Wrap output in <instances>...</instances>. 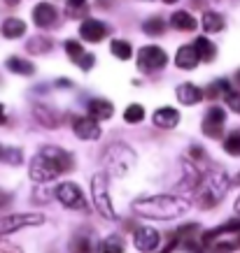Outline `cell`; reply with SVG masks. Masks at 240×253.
<instances>
[{
	"label": "cell",
	"mask_w": 240,
	"mask_h": 253,
	"mask_svg": "<svg viewBox=\"0 0 240 253\" xmlns=\"http://www.w3.org/2000/svg\"><path fill=\"white\" fill-rule=\"evenodd\" d=\"M163 2H168V5H173V2H178V0H163Z\"/></svg>",
	"instance_id": "ee69618b"
},
{
	"label": "cell",
	"mask_w": 240,
	"mask_h": 253,
	"mask_svg": "<svg viewBox=\"0 0 240 253\" xmlns=\"http://www.w3.org/2000/svg\"><path fill=\"white\" fill-rule=\"evenodd\" d=\"M23 33H26V23H23L21 19H5V23H2V35L7 40L21 38Z\"/></svg>",
	"instance_id": "ffe728a7"
},
{
	"label": "cell",
	"mask_w": 240,
	"mask_h": 253,
	"mask_svg": "<svg viewBox=\"0 0 240 253\" xmlns=\"http://www.w3.org/2000/svg\"><path fill=\"white\" fill-rule=\"evenodd\" d=\"M171 23L173 28H178V31H194L196 28V19L189 12H175L171 16Z\"/></svg>",
	"instance_id": "44dd1931"
},
{
	"label": "cell",
	"mask_w": 240,
	"mask_h": 253,
	"mask_svg": "<svg viewBox=\"0 0 240 253\" xmlns=\"http://www.w3.org/2000/svg\"><path fill=\"white\" fill-rule=\"evenodd\" d=\"M224 100H226V105H229V109H233L236 114H240V93H236V91L226 93Z\"/></svg>",
	"instance_id": "d6a6232c"
},
{
	"label": "cell",
	"mask_w": 240,
	"mask_h": 253,
	"mask_svg": "<svg viewBox=\"0 0 240 253\" xmlns=\"http://www.w3.org/2000/svg\"><path fill=\"white\" fill-rule=\"evenodd\" d=\"M91 191H93V202L98 214L105 218H115V209H112V200L108 193V176L105 174H96L91 179Z\"/></svg>",
	"instance_id": "277c9868"
},
{
	"label": "cell",
	"mask_w": 240,
	"mask_h": 253,
	"mask_svg": "<svg viewBox=\"0 0 240 253\" xmlns=\"http://www.w3.org/2000/svg\"><path fill=\"white\" fill-rule=\"evenodd\" d=\"M110 49H112V54H115L119 61H128V58L133 56L131 44H128V42H124V40H115Z\"/></svg>",
	"instance_id": "d4e9b609"
},
{
	"label": "cell",
	"mask_w": 240,
	"mask_h": 253,
	"mask_svg": "<svg viewBox=\"0 0 240 253\" xmlns=\"http://www.w3.org/2000/svg\"><path fill=\"white\" fill-rule=\"evenodd\" d=\"M7 202H9V195L0 191V207H2V205H7Z\"/></svg>",
	"instance_id": "ab89813d"
},
{
	"label": "cell",
	"mask_w": 240,
	"mask_h": 253,
	"mask_svg": "<svg viewBox=\"0 0 240 253\" xmlns=\"http://www.w3.org/2000/svg\"><path fill=\"white\" fill-rule=\"evenodd\" d=\"M145 119V109H142V105H128L124 112V121L126 123H140Z\"/></svg>",
	"instance_id": "484cf974"
},
{
	"label": "cell",
	"mask_w": 240,
	"mask_h": 253,
	"mask_svg": "<svg viewBox=\"0 0 240 253\" xmlns=\"http://www.w3.org/2000/svg\"><path fill=\"white\" fill-rule=\"evenodd\" d=\"M198 61H201V56L196 51V46H191V44L180 46L178 54H175V65L182 70H194L198 65Z\"/></svg>",
	"instance_id": "5bb4252c"
},
{
	"label": "cell",
	"mask_w": 240,
	"mask_h": 253,
	"mask_svg": "<svg viewBox=\"0 0 240 253\" xmlns=\"http://www.w3.org/2000/svg\"><path fill=\"white\" fill-rule=\"evenodd\" d=\"M56 200L61 202L63 207L68 209H75V211H86V200L82 195L77 184L72 181H63L59 188H56Z\"/></svg>",
	"instance_id": "5b68a950"
},
{
	"label": "cell",
	"mask_w": 240,
	"mask_h": 253,
	"mask_svg": "<svg viewBox=\"0 0 240 253\" xmlns=\"http://www.w3.org/2000/svg\"><path fill=\"white\" fill-rule=\"evenodd\" d=\"M70 253H91V244L86 237H75L70 242Z\"/></svg>",
	"instance_id": "4dcf8cb0"
},
{
	"label": "cell",
	"mask_w": 240,
	"mask_h": 253,
	"mask_svg": "<svg viewBox=\"0 0 240 253\" xmlns=\"http://www.w3.org/2000/svg\"><path fill=\"white\" fill-rule=\"evenodd\" d=\"M68 5L72 9H77V7H82V5H84V0H68Z\"/></svg>",
	"instance_id": "f35d334b"
},
{
	"label": "cell",
	"mask_w": 240,
	"mask_h": 253,
	"mask_svg": "<svg viewBox=\"0 0 240 253\" xmlns=\"http://www.w3.org/2000/svg\"><path fill=\"white\" fill-rule=\"evenodd\" d=\"M194 46H196V51H198V56H201V61H208L210 63L212 58H215V54H217L215 44H212L208 38H196Z\"/></svg>",
	"instance_id": "7402d4cb"
},
{
	"label": "cell",
	"mask_w": 240,
	"mask_h": 253,
	"mask_svg": "<svg viewBox=\"0 0 240 253\" xmlns=\"http://www.w3.org/2000/svg\"><path fill=\"white\" fill-rule=\"evenodd\" d=\"M159 242H161V237H159V232L154 228H138V230L133 232V244L142 253L154 251L156 246H159Z\"/></svg>",
	"instance_id": "8fae6325"
},
{
	"label": "cell",
	"mask_w": 240,
	"mask_h": 253,
	"mask_svg": "<svg viewBox=\"0 0 240 253\" xmlns=\"http://www.w3.org/2000/svg\"><path fill=\"white\" fill-rule=\"evenodd\" d=\"M2 156H5L7 163H12V165H19V163H21V151H16V149H5Z\"/></svg>",
	"instance_id": "e575fe53"
},
{
	"label": "cell",
	"mask_w": 240,
	"mask_h": 253,
	"mask_svg": "<svg viewBox=\"0 0 240 253\" xmlns=\"http://www.w3.org/2000/svg\"><path fill=\"white\" fill-rule=\"evenodd\" d=\"M28 49H31L33 54H40V51H47V49H49V40H40V38L31 40V44H28Z\"/></svg>",
	"instance_id": "836d02e7"
},
{
	"label": "cell",
	"mask_w": 240,
	"mask_h": 253,
	"mask_svg": "<svg viewBox=\"0 0 240 253\" xmlns=\"http://www.w3.org/2000/svg\"><path fill=\"white\" fill-rule=\"evenodd\" d=\"M33 19H35V23H38L40 28H52L56 23V19H59V14H56V9L52 5L42 2V5H38V7L33 9Z\"/></svg>",
	"instance_id": "2e32d148"
},
{
	"label": "cell",
	"mask_w": 240,
	"mask_h": 253,
	"mask_svg": "<svg viewBox=\"0 0 240 253\" xmlns=\"http://www.w3.org/2000/svg\"><path fill=\"white\" fill-rule=\"evenodd\" d=\"M236 181H240V174H238V179H236Z\"/></svg>",
	"instance_id": "7dc6e473"
},
{
	"label": "cell",
	"mask_w": 240,
	"mask_h": 253,
	"mask_svg": "<svg viewBox=\"0 0 240 253\" xmlns=\"http://www.w3.org/2000/svg\"><path fill=\"white\" fill-rule=\"evenodd\" d=\"M229 188H231V181H229V176H226L222 169L205 172V174H203V179H201V184H198V188H196V200H198V207H201V209L217 207Z\"/></svg>",
	"instance_id": "7a4b0ae2"
},
{
	"label": "cell",
	"mask_w": 240,
	"mask_h": 253,
	"mask_svg": "<svg viewBox=\"0 0 240 253\" xmlns=\"http://www.w3.org/2000/svg\"><path fill=\"white\" fill-rule=\"evenodd\" d=\"M133 211L142 218H154V221H171L189 211V202L175 195H152V198H140L133 202Z\"/></svg>",
	"instance_id": "6da1fadb"
},
{
	"label": "cell",
	"mask_w": 240,
	"mask_h": 253,
	"mask_svg": "<svg viewBox=\"0 0 240 253\" xmlns=\"http://www.w3.org/2000/svg\"><path fill=\"white\" fill-rule=\"evenodd\" d=\"M178 100L182 105H189V107H191V105H198L203 100V91L194 84H180L178 86Z\"/></svg>",
	"instance_id": "e0dca14e"
},
{
	"label": "cell",
	"mask_w": 240,
	"mask_h": 253,
	"mask_svg": "<svg viewBox=\"0 0 240 253\" xmlns=\"http://www.w3.org/2000/svg\"><path fill=\"white\" fill-rule=\"evenodd\" d=\"M45 218L40 214H9L0 218V235H12V232L28 228V225H40Z\"/></svg>",
	"instance_id": "52a82bcc"
},
{
	"label": "cell",
	"mask_w": 240,
	"mask_h": 253,
	"mask_svg": "<svg viewBox=\"0 0 240 253\" xmlns=\"http://www.w3.org/2000/svg\"><path fill=\"white\" fill-rule=\"evenodd\" d=\"M7 68L12 70V72H16V75H33V72H35L33 63L23 61V58H16V56H12L7 61Z\"/></svg>",
	"instance_id": "cb8c5ba5"
},
{
	"label": "cell",
	"mask_w": 240,
	"mask_h": 253,
	"mask_svg": "<svg viewBox=\"0 0 240 253\" xmlns=\"http://www.w3.org/2000/svg\"><path fill=\"white\" fill-rule=\"evenodd\" d=\"M231 232H240V218L224 223V225H219V228H215V230H208L201 237V244L203 246H210L217 237H224V235H231Z\"/></svg>",
	"instance_id": "9a60e30c"
},
{
	"label": "cell",
	"mask_w": 240,
	"mask_h": 253,
	"mask_svg": "<svg viewBox=\"0 0 240 253\" xmlns=\"http://www.w3.org/2000/svg\"><path fill=\"white\" fill-rule=\"evenodd\" d=\"M59 174H61V172H59L52 163L47 161L42 154H38L31 161V179H33V181H38V184H40V181H52V179H54V176H59Z\"/></svg>",
	"instance_id": "ba28073f"
},
{
	"label": "cell",
	"mask_w": 240,
	"mask_h": 253,
	"mask_svg": "<svg viewBox=\"0 0 240 253\" xmlns=\"http://www.w3.org/2000/svg\"><path fill=\"white\" fill-rule=\"evenodd\" d=\"M101 253H124V244H121V239L117 237V235L108 237L105 242H103V246H101Z\"/></svg>",
	"instance_id": "4316f807"
},
{
	"label": "cell",
	"mask_w": 240,
	"mask_h": 253,
	"mask_svg": "<svg viewBox=\"0 0 240 253\" xmlns=\"http://www.w3.org/2000/svg\"><path fill=\"white\" fill-rule=\"evenodd\" d=\"M142 31L147 33V35H161V33L166 31V23H163V19L154 16V19H147V21H145Z\"/></svg>",
	"instance_id": "83f0119b"
},
{
	"label": "cell",
	"mask_w": 240,
	"mask_h": 253,
	"mask_svg": "<svg viewBox=\"0 0 240 253\" xmlns=\"http://www.w3.org/2000/svg\"><path fill=\"white\" fill-rule=\"evenodd\" d=\"M224 121H226L224 109L222 107H210V112L205 114V121H203V132L210 135V137H222Z\"/></svg>",
	"instance_id": "30bf717a"
},
{
	"label": "cell",
	"mask_w": 240,
	"mask_h": 253,
	"mask_svg": "<svg viewBox=\"0 0 240 253\" xmlns=\"http://www.w3.org/2000/svg\"><path fill=\"white\" fill-rule=\"evenodd\" d=\"M180 121V112L173 107H161L154 112V123L159 128H175Z\"/></svg>",
	"instance_id": "ac0fdd59"
},
{
	"label": "cell",
	"mask_w": 240,
	"mask_h": 253,
	"mask_svg": "<svg viewBox=\"0 0 240 253\" xmlns=\"http://www.w3.org/2000/svg\"><path fill=\"white\" fill-rule=\"evenodd\" d=\"M115 114V107L110 105L108 100H91L89 102V116H93L96 121H105Z\"/></svg>",
	"instance_id": "d6986e66"
},
{
	"label": "cell",
	"mask_w": 240,
	"mask_h": 253,
	"mask_svg": "<svg viewBox=\"0 0 240 253\" xmlns=\"http://www.w3.org/2000/svg\"><path fill=\"white\" fill-rule=\"evenodd\" d=\"M5 123V109H2V105H0V126Z\"/></svg>",
	"instance_id": "60d3db41"
},
{
	"label": "cell",
	"mask_w": 240,
	"mask_h": 253,
	"mask_svg": "<svg viewBox=\"0 0 240 253\" xmlns=\"http://www.w3.org/2000/svg\"><path fill=\"white\" fill-rule=\"evenodd\" d=\"M219 93H231V86H229V82H226V79H217V82H215V84L210 86L208 88V98H217Z\"/></svg>",
	"instance_id": "f546056e"
},
{
	"label": "cell",
	"mask_w": 240,
	"mask_h": 253,
	"mask_svg": "<svg viewBox=\"0 0 240 253\" xmlns=\"http://www.w3.org/2000/svg\"><path fill=\"white\" fill-rule=\"evenodd\" d=\"M0 253H16L14 249H5V246H0Z\"/></svg>",
	"instance_id": "b9f144b4"
},
{
	"label": "cell",
	"mask_w": 240,
	"mask_h": 253,
	"mask_svg": "<svg viewBox=\"0 0 240 253\" xmlns=\"http://www.w3.org/2000/svg\"><path fill=\"white\" fill-rule=\"evenodd\" d=\"M236 79H238V84H240V70H238V75H236Z\"/></svg>",
	"instance_id": "bcb514c9"
},
{
	"label": "cell",
	"mask_w": 240,
	"mask_h": 253,
	"mask_svg": "<svg viewBox=\"0 0 240 253\" xmlns=\"http://www.w3.org/2000/svg\"><path fill=\"white\" fill-rule=\"evenodd\" d=\"M203 28L208 33L224 31V19H222L217 12H205V14H203Z\"/></svg>",
	"instance_id": "603a6c76"
},
{
	"label": "cell",
	"mask_w": 240,
	"mask_h": 253,
	"mask_svg": "<svg viewBox=\"0 0 240 253\" xmlns=\"http://www.w3.org/2000/svg\"><path fill=\"white\" fill-rule=\"evenodd\" d=\"M65 51H68V56L75 63H77L79 58L84 56V49H82V44H79V42H75V40H68V42H65Z\"/></svg>",
	"instance_id": "1f68e13d"
},
{
	"label": "cell",
	"mask_w": 240,
	"mask_h": 253,
	"mask_svg": "<svg viewBox=\"0 0 240 253\" xmlns=\"http://www.w3.org/2000/svg\"><path fill=\"white\" fill-rule=\"evenodd\" d=\"M196 253H201V251H196Z\"/></svg>",
	"instance_id": "c3c4849f"
},
{
	"label": "cell",
	"mask_w": 240,
	"mask_h": 253,
	"mask_svg": "<svg viewBox=\"0 0 240 253\" xmlns=\"http://www.w3.org/2000/svg\"><path fill=\"white\" fill-rule=\"evenodd\" d=\"M79 35L86 42H101L105 35H108V28L103 21H96V19H86L82 26H79Z\"/></svg>",
	"instance_id": "4fadbf2b"
},
{
	"label": "cell",
	"mask_w": 240,
	"mask_h": 253,
	"mask_svg": "<svg viewBox=\"0 0 240 253\" xmlns=\"http://www.w3.org/2000/svg\"><path fill=\"white\" fill-rule=\"evenodd\" d=\"M103 163H105V169L112 176H124L135 165V154L126 144H112L103 154Z\"/></svg>",
	"instance_id": "3957f363"
},
{
	"label": "cell",
	"mask_w": 240,
	"mask_h": 253,
	"mask_svg": "<svg viewBox=\"0 0 240 253\" xmlns=\"http://www.w3.org/2000/svg\"><path fill=\"white\" fill-rule=\"evenodd\" d=\"M189 154L194 156L196 161H201V158H203V149H198V146H191V151H189Z\"/></svg>",
	"instance_id": "74e56055"
},
{
	"label": "cell",
	"mask_w": 240,
	"mask_h": 253,
	"mask_svg": "<svg viewBox=\"0 0 240 253\" xmlns=\"http://www.w3.org/2000/svg\"><path fill=\"white\" fill-rule=\"evenodd\" d=\"M7 2H9V5H16V2H19V0H7Z\"/></svg>",
	"instance_id": "f6af8a7d"
},
{
	"label": "cell",
	"mask_w": 240,
	"mask_h": 253,
	"mask_svg": "<svg viewBox=\"0 0 240 253\" xmlns=\"http://www.w3.org/2000/svg\"><path fill=\"white\" fill-rule=\"evenodd\" d=\"M40 154L45 156L47 161L52 163L59 172H68V169H72V156H70L68 151L59 149V146H42Z\"/></svg>",
	"instance_id": "9c48e42d"
},
{
	"label": "cell",
	"mask_w": 240,
	"mask_h": 253,
	"mask_svg": "<svg viewBox=\"0 0 240 253\" xmlns=\"http://www.w3.org/2000/svg\"><path fill=\"white\" fill-rule=\"evenodd\" d=\"M72 130L79 139H98L101 137V126L93 116H82V119H75L72 123Z\"/></svg>",
	"instance_id": "7c38bea8"
},
{
	"label": "cell",
	"mask_w": 240,
	"mask_h": 253,
	"mask_svg": "<svg viewBox=\"0 0 240 253\" xmlns=\"http://www.w3.org/2000/svg\"><path fill=\"white\" fill-rule=\"evenodd\" d=\"M168 63V56L161 46H142L138 51V68L142 72H154V70H161L163 65Z\"/></svg>",
	"instance_id": "8992f818"
},
{
	"label": "cell",
	"mask_w": 240,
	"mask_h": 253,
	"mask_svg": "<svg viewBox=\"0 0 240 253\" xmlns=\"http://www.w3.org/2000/svg\"><path fill=\"white\" fill-rule=\"evenodd\" d=\"M236 211H238V214H240V198L236 200Z\"/></svg>",
	"instance_id": "7bdbcfd3"
},
{
	"label": "cell",
	"mask_w": 240,
	"mask_h": 253,
	"mask_svg": "<svg viewBox=\"0 0 240 253\" xmlns=\"http://www.w3.org/2000/svg\"><path fill=\"white\" fill-rule=\"evenodd\" d=\"M35 114H38V119H45V126H49V128H54V126H56V119H52V116H49V112H47V109L45 107H42V109H35Z\"/></svg>",
	"instance_id": "d590c367"
},
{
	"label": "cell",
	"mask_w": 240,
	"mask_h": 253,
	"mask_svg": "<svg viewBox=\"0 0 240 253\" xmlns=\"http://www.w3.org/2000/svg\"><path fill=\"white\" fill-rule=\"evenodd\" d=\"M93 61H96V58H93V54H84V56H82V58L77 61V65H79L82 70H91V68H93Z\"/></svg>",
	"instance_id": "8d00e7d4"
},
{
	"label": "cell",
	"mask_w": 240,
	"mask_h": 253,
	"mask_svg": "<svg viewBox=\"0 0 240 253\" xmlns=\"http://www.w3.org/2000/svg\"><path fill=\"white\" fill-rule=\"evenodd\" d=\"M224 151L231 156H240V132H231L224 139Z\"/></svg>",
	"instance_id": "f1b7e54d"
}]
</instances>
